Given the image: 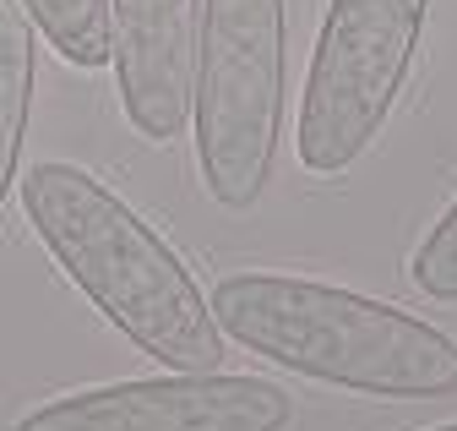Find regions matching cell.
Listing matches in <instances>:
<instances>
[{
	"mask_svg": "<svg viewBox=\"0 0 457 431\" xmlns=\"http://www.w3.org/2000/svg\"><path fill=\"white\" fill-rule=\"evenodd\" d=\"M436 431H457V420H446V426H436Z\"/></svg>",
	"mask_w": 457,
	"mask_h": 431,
	"instance_id": "30bf717a",
	"label": "cell"
},
{
	"mask_svg": "<svg viewBox=\"0 0 457 431\" xmlns=\"http://www.w3.org/2000/svg\"><path fill=\"white\" fill-rule=\"evenodd\" d=\"M289 420L295 399L267 376L169 371L61 393L12 431H289Z\"/></svg>",
	"mask_w": 457,
	"mask_h": 431,
	"instance_id": "5b68a950",
	"label": "cell"
},
{
	"mask_svg": "<svg viewBox=\"0 0 457 431\" xmlns=\"http://www.w3.org/2000/svg\"><path fill=\"white\" fill-rule=\"evenodd\" d=\"M289 17L283 0H207L191 131L196 170L218 207H256L283 137V72H289Z\"/></svg>",
	"mask_w": 457,
	"mask_h": 431,
	"instance_id": "3957f363",
	"label": "cell"
},
{
	"mask_svg": "<svg viewBox=\"0 0 457 431\" xmlns=\"http://www.w3.org/2000/svg\"><path fill=\"white\" fill-rule=\"evenodd\" d=\"M22 207L66 279L120 328L142 355L169 371H218L223 334L180 251L142 213L77 165H33Z\"/></svg>",
	"mask_w": 457,
	"mask_h": 431,
	"instance_id": "6da1fadb",
	"label": "cell"
},
{
	"mask_svg": "<svg viewBox=\"0 0 457 431\" xmlns=\"http://www.w3.org/2000/svg\"><path fill=\"white\" fill-rule=\"evenodd\" d=\"M33 17L17 0H0V207L17 186L22 142H28V115H33Z\"/></svg>",
	"mask_w": 457,
	"mask_h": 431,
	"instance_id": "52a82bcc",
	"label": "cell"
},
{
	"mask_svg": "<svg viewBox=\"0 0 457 431\" xmlns=\"http://www.w3.org/2000/svg\"><path fill=\"white\" fill-rule=\"evenodd\" d=\"M207 306L218 334L311 383L370 399L457 393V339L403 306L289 274H223Z\"/></svg>",
	"mask_w": 457,
	"mask_h": 431,
	"instance_id": "7a4b0ae2",
	"label": "cell"
},
{
	"mask_svg": "<svg viewBox=\"0 0 457 431\" xmlns=\"http://www.w3.org/2000/svg\"><path fill=\"white\" fill-rule=\"evenodd\" d=\"M33 17V28L49 38V49L77 72H98L114 55V28H109V0H17Z\"/></svg>",
	"mask_w": 457,
	"mask_h": 431,
	"instance_id": "ba28073f",
	"label": "cell"
},
{
	"mask_svg": "<svg viewBox=\"0 0 457 431\" xmlns=\"http://www.w3.org/2000/svg\"><path fill=\"white\" fill-rule=\"evenodd\" d=\"M430 0H332L305 72L295 153L311 175H343L381 137L425 38Z\"/></svg>",
	"mask_w": 457,
	"mask_h": 431,
	"instance_id": "277c9868",
	"label": "cell"
},
{
	"mask_svg": "<svg viewBox=\"0 0 457 431\" xmlns=\"http://www.w3.org/2000/svg\"><path fill=\"white\" fill-rule=\"evenodd\" d=\"M409 279L430 295V300H457V202L430 224V235L414 246L409 257Z\"/></svg>",
	"mask_w": 457,
	"mask_h": 431,
	"instance_id": "9c48e42d",
	"label": "cell"
},
{
	"mask_svg": "<svg viewBox=\"0 0 457 431\" xmlns=\"http://www.w3.org/2000/svg\"><path fill=\"white\" fill-rule=\"evenodd\" d=\"M109 28L126 121L147 142H175L191 126L202 0H109Z\"/></svg>",
	"mask_w": 457,
	"mask_h": 431,
	"instance_id": "8992f818",
	"label": "cell"
}]
</instances>
